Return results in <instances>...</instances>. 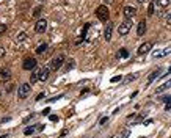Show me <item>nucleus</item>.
<instances>
[{
	"label": "nucleus",
	"mask_w": 171,
	"mask_h": 138,
	"mask_svg": "<svg viewBox=\"0 0 171 138\" xmlns=\"http://www.w3.org/2000/svg\"><path fill=\"white\" fill-rule=\"evenodd\" d=\"M96 16H97V19H99V21H102V22L108 21V16H110L108 8H107L105 5H101V7L96 10Z\"/></svg>",
	"instance_id": "nucleus-1"
},
{
	"label": "nucleus",
	"mask_w": 171,
	"mask_h": 138,
	"mask_svg": "<svg viewBox=\"0 0 171 138\" xmlns=\"http://www.w3.org/2000/svg\"><path fill=\"white\" fill-rule=\"evenodd\" d=\"M130 28H132V19H126V21L118 27V33H119L121 36H126V35L130 32Z\"/></svg>",
	"instance_id": "nucleus-2"
},
{
	"label": "nucleus",
	"mask_w": 171,
	"mask_h": 138,
	"mask_svg": "<svg viewBox=\"0 0 171 138\" xmlns=\"http://www.w3.org/2000/svg\"><path fill=\"white\" fill-rule=\"evenodd\" d=\"M65 63V55H58V57H55L54 60H52V63H50V69L52 71H57V69H60V66Z\"/></svg>",
	"instance_id": "nucleus-3"
},
{
	"label": "nucleus",
	"mask_w": 171,
	"mask_h": 138,
	"mask_svg": "<svg viewBox=\"0 0 171 138\" xmlns=\"http://www.w3.org/2000/svg\"><path fill=\"white\" fill-rule=\"evenodd\" d=\"M46 28H47V21H46V19H38L36 24H35V30H36L38 33H44Z\"/></svg>",
	"instance_id": "nucleus-4"
},
{
	"label": "nucleus",
	"mask_w": 171,
	"mask_h": 138,
	"mask_svg": "<svg viewBox=\"0 0 171 138\" xmlns=\"http://www.w3.org/2000/svg\"><path fill=\"white\" fill-rule=\"evenodd\" d=\"M30 89H32L30 83H22V85H21V88H19V97H21V99H25V97L28 96Z\"/></svg>",
	"instance_id": "nucleus-5"
},
{
	"label": "nucleus",
	"mask_w": 171,
	"mask_h": 138,
	"mask_svg": "<svg viewBox=\"0 0 171 138\" xmlns=\"http://www.w3.org/2000/svg\"><path fill=\"white\" fill-rule=\"evenodd\" d=\"M151 49H152V43H143V44L138 47L137 54H138V55H144V54H148Z\"/></svg>",
	"instance_id": "nucleus-6"
},
{
	"label": "nucleus",
	"mask_w": 171,
	"mask_h": 138,
	"mask_svg": "<svg viewBox=\"0 0 171 138\" xmlns=\"http://www.w3.org/2000/svg\"><path fill=\"white\" fill-rule=\"evenodd\" d=\"M49 74H50V69H49V68H43V69H39L38 82H46V80L49 79Z\"/></svg>",
	"instance_id": "nucleus-7"
},
{
	"label": "nucleus",
	"mask_w": 171,
	"mask_h": 138,
	"mask_svg": "<svg viewBox=\"0 0 171 138\" xmlns=\"http://www.w3.org/2000/svg\"><path fill=\"white\" fill-rule=\"evenodd\" d=\"M35 68H36V60H35V58H27V60L24 61V69L32 71V69H35Z\"/></svg>",
	"instance_id": "nucleus-8"
},
{
	"label": "nucleus",
	"mask_w": 171,
	"mask_h": 138,
	"mask_svg": "<svg viewBox=\"0 0 171 138\" xmlns=\"http://www.w3.org/2000/svg\"><path fill=\"white\" fill-rule=\"evenodd\" d=\"M135 14H137V10H135L133 7H126V8H124V18H126V19H132Z\"/></svg>",
	"instance_id": "nucleus-9"
},
{
	"label": "nucleus",
	"mask_w": 171,
	"mask_h": 138,
	"mask_svg": "<svg viewBox=\"0 0 171 138\" xmlns=\"http://www.w3.org/2000/svg\"><path fill=\"white\" fill-rule=\"evenodd\" d=\"M144 33H146V22L141 21V22L138 24V27H137V35H138V36H143Z\"/></svg>",
	"instance_id": "nucleus-10"
},
{
	"label": "nucleus",
	"mask_w": 171,
	"mask_h": 138,
	"mask_svg": "<svg viewBox=\"0 0 171 138\" xmlns=\"http://www.w3.org/2000/svg\"><path fill=\"white\" fill-rule=\"evenodd\" d=\"M111 32H113V24H108V25H107V28H105V33H104V36H105V39H107V41H110V39H111Z\"/></svg>",
	"instance_id": "nucleus-11"
},
{
	"label": "nucleus",
	"mask_w": 171,
	"mask_h": 138,
	"mask_svg": "<svg viewBox=\"0 0 171 138\" xmlns=\"http://www.w3.org/2000/svg\"><path fill=\"white\" fill-rule=\"evenodd\" d=\"M0 77H2L3 80H8V79L11 77V71H10L8 68H3L2 71H0Z\"/></svg>",
	"instance_id": "nucleus-12"
},
{
	"label": "nucleus",
	"mask_w": 171,
	"mask_h": 138,
	"mask_svg": "<svg viewBox=\"0 0 171 138\" xmlns=\"http://www.w3.org/2000/svg\"><path fill=\"white\" fill-rule=\"evenodd\" d=\"M171 52V49H165V50H157V52H154L152 54V57H155V58H160V57H163V55H168Z\"/></svg>",
	"instance_id": "nucleus-13"
},
{
	"label": "nucleus",
	"mask_w": 171,
	"mask_h": 138,
	"mask_svg": "<svg viewBox=\"0 0 171 138\" xmlns=\"http://www.w3.org/2000/svg\"><path fill=\"white\" fill-rule=\"evenodd\" d=\"M171 86V80L168 82V83H165V85H162V86H158L157 89H155V93H162V91H165V89H168Z\"/></svg>",
	"instance_id": "nucleus-14"
},
{
	"label": "nucleus",
	"mask_w": 171,
	"mask_h": 138,
	"mask_svg": "<svg viewBox=\"0 0 171 138\" xmlns=\"http://www.w3.org/2000/svg\"><path fill=\"white\" fill-rule=\"evenodd\" d=\"M158 75H160V69H155V71H154V72L148 77V80H149V82H152V80H154V79H157Z\"/></svg>",
	"instance_id": "nucleus-15"
},
{
	"label": "nucleus",
	"mask_w": 171,
	"mask_h": 138,
	"mask_svg": "<svg viewBox=\"0 0 171 138\" xmlns=\"http://www.w3.org/2000/svg\"><path fill=\"white\" fill-rule=\"evenodd\" d=\"M39 127H41V125H33V127H27L24 133H25V135H32V133H33V132H35L36 129H39Z\"/></svg>",
	"instance_id": "nucleus-16"
},
{
	"label": "nucleus",
	"mask_w": 171,
	"mask_h": 138,
	"mask_svg": "<svg viewBox=\"0 0 171 138\" xmlns=\"http://www.w3.org/2000/svg\"><path fill=\"white\" fill-rule=\"evenodd\" d=\"M129 133H130L129 130H122L121 133H118V135H113L111 138H126V136H129Z\"/></svg>",
	"instance_id": "nucleus-17"
},
{
	"label": "nucleus",
	"mask_w": 171,
	"mask_h": 138,
	"mask_svg": "<svg viewBox=\"0 0 171 138\" xmlns=\"http://www.w3.org/2000/svg\"><path fill=\"white\" fill-rule=\"evenodd\" d=\"M157 3H158L160 8H166L169 5V0H157Z\"/></svg>",
	"instance_id": "nucleus-18"
},
{
	"label": "nucleus",
	"mask_w": 171,
	"mask_h": 138,
	"mask_svg": "<svg viewBox=\"0 0 171 138\" xmlns=\"http://www.w3.org/2000/svg\"><path fill=\"white\" fill-rule=\"evenodd\" d=\"M154 10H155V2H151V3H149V8H148V14L152 16V14H154Z\"/></svg>",
	"instance_id": "nucleus-19"
},
{
	"label": "nucleus",
	"mask_w": 171,
	"mask_h": 138,
	"mask_svg": "<svg viewBox=\"0 0 171 138\" xmlns=\"http://www.w3.org/2000/svg\"><path fill=\"white\" fill-rule=\"evenodd\" d=\"M118 55H119V58H127L129 57V52H127V49H121L118 52Z\"/></svg>",
	"instance_id": "nucleus-20"
},
{
	"label": "nucleus",
	"mask_w": 171,
	"mask_h": 138,
	"mask_svg": "<svg viewBox=\"0 0 171 138\" xmlns=\"http://www.w3.org/2000/svg\"><path fill=\"white\" fill-rule=\"evenodd\" d=\"M46 49H47V44H41L39 47H36V54H43Z\"/></svg>",
	"instance_id": "nucleus-21"
},
{
	"label": "nucleus",
	"mask_w": 171,
	"mask_h": 138,
	"mask_svg": "<svg viewBox=\"0 0 171 138\" xmlns=\"http://www.w3.org/2000/svg\"><path fill=\"white\" fill-rule=\"evenodd\" d=\"M38 77H39V69H38L36 72H33V74H32V82H33V83H35V82H38Z\"/></svg>",
	"instance_id": "nucleus-22"
},
{
	"label": "nucleus",
	"mask_w": 171,
	"mask_h": 138,
	"mask_svg": "<svg viewBox=\"0 0 171 138\" xmlns=\"http://www.w3.org/2000/svg\"><path fill=\"white\" fill-rule=\"evenodd\" d=\"M25 36H27V33H25V32H21V33L18 35V41H22V39H25Z\"/></svg>",
	"instance_id": "nucleus-23"
},
{
	"label": "nucleus",
	"mask_w": 171,
	"mask_h": 138,
	"mask_svg": "<svg viewBox=\"0 0 171 138\" xmlns=\"http://www.w3.org/2000/svg\"><path fill=\"white\" fill-rule=\"evenodd\" d=\"M7 28H8V27H7L5 24H0V35L5 33V32H7Z\"/></svg>",
	"instance_id": "nucleus-24"
},
{
	"label": "nucleus",
	"mask_w": 171,
	"mask_h": 138,
	"mask_svg": "<svg viewBox=\"0 0 171 138\" xmlns=\"http://www.w3.org/2000/svg\"><path fill=\"white\" fill-rule=\"evenodd\" d=\"M165 22H166L168 25H171V13H169V14H168V16L165 18Z\"/></svg>",
	"instance_id": "nucleus-25"
},
{
	"label": "nucleus",
	"mask_w": 171,
	"mask_h": 138,
	"mask_svg": "<svg viewBox=\"0 0 171 138\" xmlns=\"http://www.w3.org/2000/svg\"><path fill=\"white\" fill-rule=\"evenodd\" d=\"M119 80H121V75H118V77H113V79H111V82H113V83H116V82H119Z\"/></svg>",
	"instance_id": "nucleus-26"
},
{
	"label": "nucleus",
	"mask_w": 171,
	"mask_h": 138,
	"mask_svg": "<svg viewBox=\"0 0 171 138\" xmlns=\"http://www.w3.org/2000/svg\"><path fill=\"white\" fill-rule=\"evenodd\" d=\"M39 13H41V7H38V8L35 10V13H33V14H35V16H38Z\"/></svg>",
	"instance_id": "nucleus-27"
},
{
	"label": "nucleus",
	"mask_w": 171,
	"mask_h": 138,
	"mask_svg": "<svg viewBox=\"0 0 171 138\" xmlns=\"http://www.w3.org/2000/svg\"><path fill=\"white\" fill-rule=\"evenodd\" d=\"M3 55H5V49H3V47H0V58H2Z\"/></svg>",
	"instance_id": "nucleus-28"
},
{
	"label": "nucleus",
	"mask_w": 171,
	"mask_h": 138,
	"mask_svg": "<svg viewBox=\"0 0 171 138\" xmlns=\"http://www.w3.org/2000/svg\"><path fill=\"white\" fill-rule=\"evenodd\" d=\"M41 99H44V93H41L39 96H36V100H41Z\"/></svg>",
	"instance_id": "nucleus-29"
},
{
	"label": "nucleus",
	"mask_w": 171,
	"mask_h": 138,
	"mask_svg": "<svg viewBox=\"0 0 171 138\" xmlns=\"http://www.w3.org/2000/svg\"><path fill=\"white\" fill-rule=\"evenodd\" d=\"M133 79H135V75H127V79H126V80H127V82H130V80H133Z\"/></svg>",
	"instance_id": "nucleus-30"
},
{
	"label": "nucleus",
	"mask_w": 171,
	"mask_h": 138,
	"mask_svg": "<svg viewBox=\"0 0 171 138\" xmlns=\"http://www.w3.org/2000/svg\"><path fill=\"white\" fill-rule=\"evenodd\" d=\"M50 119H52L54 122H57V121H58V116H55V115H54V116H50Z\"/></svg>",
	"instance_id": "nucleus-31"
},
{
	"label": "nucleus",
	"mask_w": 171,
	"mask_h": 138,
	"mask_svg": "<svg viewBox=\"0 0 171 138\" xmlns=\"http://www.w3.org/2000/svg\"><path fill=\"white\" fill-rule=\"evenodd\" d=\"M165 108H166V110H169V108H171V102H169V100H168V104H166V107H165Z\"/></svg>",
	"instance_id": "nucleus-32"
},
{
	"label": "nucleus",
	"mask_w": 171,
	"mask_h": 138,
	"mask_svg": "<svg viewBox=\"0 0 171 138\" xmlns=\"http://www.w3.org/2000/svg\"><path fill=\"white\" fill-rule=\"evenodd\" d=\"M0 138H7V135H0Z\"/></svg>",
	"instance_id": "nucleus-33"
},
{
	"label": "nucleus",
	"mask_w": 171,
	"mask_h": 138,
	"mask_svg": "<svg viewBox=\"0 0 171 138\" xmlns=\"http://www.w3.org/2000/svg\"><path fill=\"white\" fill-rule=\"evenodd\" d=\"M38 2H46V0H38Z\"/></svg>",
	"instance_id": "nucleus-34"
},
{
	"label": "nucleus",
	"mask_w": 171,
	"mask_h": 138,
	"mask_svg": "<svg viewBox=\"0 0 171 138\" xmlns=\"http://www.w3.org/2000/svg\"><path fill=\"white\" fill-rule=\"evenodd\" d=\"M138 2H140V3H141V2H144V0H138Z\"/></svg>",
	"instance_id": "nucleus-35"
},
{
	"label": "nucleus",
	"mask_w": 171,
	"mask_h": 138,
	"mask_svg": "<svg viewBox=\"0 0 171 138\" xmlns=\"http://www.w3.org/2000/svg\"><path fill=\"white\" fill-rule=\"evenodd\" d=\"M151 2H155V0H151Z\"/></svg>",
	"instance_id": "nucleus-36"
}]
</instances>
